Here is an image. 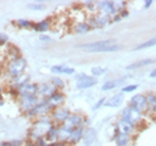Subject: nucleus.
<instances>
[{
    "label": "nucleus",
    "mask_w": 156,
    "mask_h": 146,
    "mask_svg": "<svg viewBox=\"0 0 156 146\" xmlns=\"http://www.w3.org/2000/svg\"><path fill=\"white\" fill-rule=\"evenodd\" d=\"M134 129H135V126L131 125V124H129V123H126V121L121 120V121H119V123H117V132H119V133L130 136L131 133L134 132Z\"/></svg>",
    "instance_id": "obj_15"
},
{
    "label": "nucleus",
    "mask_w": 156,
    "mask_h": 146,
    "mask_svg": "<svg viewBox=\"0 0 156 146\" xmlns=\"http://www.w3.org/2000/svg\"><path fill=\"white\" fill-rule=\"evenodd\" d=\"M124 102V94L120 93V94H116L113 97H111L108 100H105L104 103L107 107H119L121 103Z\"/></svg>",
    "instance_id": "obj_19"
},
{
    "label": "nucleus",
    "mask_w": 156,
    "mask_h": 146,
    "mask_svg": "<svg viewBox=\"0 0 156 146\" xmlns=\"http://www.w3.org/2000/svg\"><path fill=\"white\" fill-rule=\"evenodd\" d=\"M48 100V103H50V106L52 107V110H55L57 108V107H61V104L65 102V95L61 93V91H56L53 95H51L50 98L47 99Z\"/></svg>",
    "instance_id": "obj_11"
},
{
    "label": "nucleus",
    "mask_w": 156,
    "mask_h": 146,
    "mask_svg": "<svg viewBox=\"0 0 156 146\" xmlns=\"http://www.w3.org/2000/svg\"><path fill=\"white\" fill-rule=\"evenodd\" d=\"M83 133H85V129L83 126H77V128H74L72 130V134H70V138H69V142L72 145H74L77 142H80V141L82 140V137H83Z\"/></svg>",
    "instance_id": "obj_14"
},
{
    "label": "nucleus",
    "mask_w": 156,
    "mask_h": 146,
    "mask_svg": "<svg viewBox=\"0 0 156 146\" xmlns=\"http://www.w3.org/2000/svg\"><path fill=\"white\" fill-rule=\"evenodd\" d=\"M115 140H116L117 146H128L129 141H130V137H129L128 134H122V133H119V132H117Z\"/></svg>",
    "instance_id": "obj_25"
},
{
    "label": "nucleus",
    "mask_w": 156,
    "mask_h": 146,
    "mask_svg": "<svg viewBox=\"0 0 156 146\" xmlns=\"http://www.w3.org/2000/svg\"><path fill=\"white\" fill-rule=\"evenodd\" d=\"M104 102H105V99H100L99 102H98V103L94 106V107H92V108H94V110H98V108H99V107L101 106V104H103L104 103Z\"/></svg>",
    "instance_id": "obj_38"
},
{
    "label": "nucleus",
    "mask_w": 156,
    "mask_h": 146,
    "mask_svg": "<svg viewBox=\"0 0 156 146\" xmlns=\"http://www.w3.org/2000/svg\"><path fill=\"white\" fill-rule=\"evenodd\" d=\"M155 60L154 59H143V60H140V61H136L134 63V64H130L126 67V69L128 71H133V69H138V68L140 67H146V65H148V64H152Z\"/></svg>",
    "instance_id": "obj_24"
},
{
    "label": "nucleus",
    "mask_w": 156,
    "mask_h": 146,
    "mask_svg": "<svg viewBox=\"0 0 156 146\" xmlns=\"http://www.w3.org/2000/svg\"><path fill=\"white\" fill-rule=\"evenodd\" d=\"M26 146H38V145H37V142H34V141H30V140H29L27 142H26Z\"/></svg>",
    "instance_id": "obj_40"
},
{
    "label": "nucleus",
    "mask_w": 156,
    "mask_h": 146,
    "mask_svg": "<svg viewBox=\"0 0 156 146\" xmlns=\"http://www.w3.org/2000/svg\"><path fill=\"white\" fill-rule=\"evenodd\" d=\"M0 99H3V87L0 85Z\"/></svg>",
    "instance_id": "obj_43"
},
{
    "label": "nucleus",
    "mask_w": 156,
    "mask_h": 146,
    "mask_svg": "<svg viewBox=\"0 0 156 146\" xmlns=\"http://www.w3.org/2000/svg\"><path fill=\"white\" fill-rule=\"evenodd\" d=\"M57 133H58V125H52L51 129L48 130L47 134L44 136V140L55 142V141H57Z\"/></svg>",
    "instance_id": "obj_23"
},
{
    "label": "nucleus",
    "mask_w": 156,
    "mask_h": 146,
    "mask_svg": "<svg viewBox=\"0 0 156 146\" xmlns=\"http://www.w3.org/2000/svg\"><path fill=\"white\" fill-rule=\"evenodd\" d=\"M146 100H147V108L151 111H156V97L150 94L148 97H146Z\"/></svg>",
    "instance_id": "obj_28"
},
{
    "label": "nucleus",
    "mask_w": 156,
    "mask_h": 146,
    "mask_svg": "<svg viewBox=\"0 0 156 146\" xmlns=\"http://www.w3.org/2000/svg\"><path fill=\"white\" fill-rule=\"evenodd\" d=\"M57 91V87L48 82V84H42L38 86V97H41L42 99H48L51 95H53Z\"/></svg>",
    "instance_id": "obj_7"
},
{
    "label": "nucleus",
    "mask_w": 156,
    "mask_h": 146,
    "mask_svg": "<svg viewBox=\"0 0 156 146\" xmlns=\"http://www.w3.org/2000/svg\"><path fill=\"white\" fill-rule=\"evenodd\" d=\"M14 24H16L18 27H21V29L33 27V22H31V21H29V20H25V18H20V20H17Z\"/></svg>",
    "instance_id": "obj_29"
},
{
    "label": "nucleus",
    "mask_w": 156,
    "mask_h": 146,
    "mask_svg": "<svg viewBox=\"0 0 156 146\" xmlns=\"http://www.w3.org/2000/svg\"><path fill=\"white\" fill-rule=\"evenodd\" d=\"M90 25L87 22H77L74 26H73V31L77 34H86L90 30Z\"/></svg>",
    "instance_id": "obj_22"
},
{
    "label": "nucleus",
    "mask_w": 156,
    "mask_h": 146,
    "mask_svg": "<svg viewBox=\"0 0 156 146\" xmlns=\"http://www.w3.org/2000/svg\"><path fill=\"white\" fill-rule=\"evenodd\" d=\"M105 72H107V68H104V67H94L91 69V73L94 76H101V75H104Z\"/></svg>",
    "instance_id": "obj_31"
},
{
    "label": "nucleus",
    "mask_w": 156,
    "mask_h": 146,
    "mask_svg": "<svg viewBox=\"0 0 156 146\" xmlns=\"http://www.w3.org/2000/svg\"><path fill=\"white\" fill-rule=\"evenodd\" d=\"M98 8L103 12V16H112V14H117V11L112 2H101L98 3Z\"/></svg>",
    "instance_id": "obj_12"
},
{
    "label": "nucleus",
    "mask_w": 156,
    "mask_h": 146,
    "mask_svg": "<svg viewBox=\"0 0 156 146\" xmlns=\"http://www.w3.org/2000/svg\"><path fill=\"white\" fill-rule=\"evenodd\" d=\"M38 86L37 84L33 82H26L22 86H20L17 91H18V97L20 95H38Z\"/></svg>",
    "instance_id": "obj_10"
},
{
    "label": "nucleus",
    "mask_w": 156,
    "mask_h": 146,
    "mask_svg": "<svg viewBox=\"0 0 156 146\" xmlns=\"http://www.w3.org/2000/svg\"><path fill=\"white\" fill-rule=\"evenodd\" d=\"M33 27L37 31H41V33L47 31V29L50 27V20H43L41 22H38L37 25H34V24H33Z\"/></svg>",
    "instance_id": "obj_26"
},
{
    "label": "nucleus",
    "mask_w": 156,
    "mask_h": 146,
    "mask_svg": "<svg viewBox=\"0 0 156 146\" xmlns=\"http://www.w3.org/2000/svg\"><path fill=\"white\" fill-rule=\"evenodd\" d=\"M130 107H133L134 110H136L138 112L142 114L143 111L147 110V100H146V97L144 95H134L131 97L130 99Z\"/></svg>",
    "instance_id": "obj_8"
},
{
    "label": "nucleus",
    "mask_w": 156,
    "mask_h": 146,
    "mask_svg": "<svg viewBox=\"0 0 156 146\" xmlns=\"http://www.w3.org/2000/svg\"><path fill=\"white\" fill-rule=\"evenodd\" d=\"M51 84L55 85L57 87V90H58V89H61V87L64 86V81H62L61 78H58V77H53L52 81H51Z\"/></svg>",
    "instance_id": "obj_32"
},
{
    "label": "nucleus",
    "mask_w": 156,
    "mask_h": 146,
    "mask_svg": "<svg viewBox=\"0 0 156 146\" xmlns=\"http://www.w3.org/2000/svg\"><path fill=\"white\" fill-rule=\"evenodd\" d=\"M0 146H3V142H0Z\"/></svg>",
    "instance_id": "obj_45"
},
{
    "label": "nucleus",
    "mask_w": 156,
    "mask_h": 146,
    "mask_svg": "<svg viewBox=\"0 0 156 146\" xmlns=\"http://www.w3.org/2000/svg\"><path fill=\"white\" fill-rule=\"evenodd\" d=\"M9 41V38L5 33H0V47H3V46H5L7 43Z\"/></svg>",
    "instance_id": "obj_33"
},
{
    "label": "nucleus",
    "mask_w": 156,
    "mask_h": 146,
    "mask_svg": "<svg viewBox=\"0 0 156 146\" xmlns=\"http://www.w3.org/2000/svg\"><path fill=\"white\" fill-rule=\"evenodd\" d=\"M87 77H89V76L85 75V73H80V75H76V80H77V82H80V81L86 80Z\"/></svg>",
    "instance_id": "obj_36"
},
{
    "label": "nucleus",
    "mask_w": 156,
    "mask_h": 146,
    "mask_svg": "<svg viewBox=\"0 0 156 146\" xmlns=\"http://www.w3.org/2000/svg\"><path fill=\"white\" fill-rule=\"evenodd\" d=\"M27 8L33 9V11H43L46 8V5L43 3H30V4H27Z\"/></svg>",
    "instance_id": "obj_30"
},
{
    "label": "nucleus",
    "mask_w": 156,
    "mask_h": 146,
    "mask_svg": "<svg viewBox=\"0 0 156 146\" xmlns=\"http://www.w3.org/2000/svg\"><path fill=\"white\" fill-rule=\"evenodd\" d=\"M95 138H96V130L94 128H87L83 133V137H82L85 146H90L95 141Z\"/></svg>",
    "instance_id": "obj_17"
},
{
    "label": "nucleus",
    "mask_w": 156,
    "mask_h": 146,
    "mask_svg": "<svg viewBox=\"0 0 156 146\" xmlns=\"http://www.w3.org/2000/svg\"><path fill=\"white\" fill-rule=\"evenodd\" d=\"M3 146H22L21 141L20 140H13V141H7V142H3Z\"/></svg>",
    "instance_id": "obj_35"
},
{
    "label": "nucleus",
    "mask_w": 156,
    "mask_h": 146,
    "mask_svg": "<svg viewBox=\"0 0 156 146\" xmlns=\"http://www.w3.org/2000/svg\"><path fill=\"white\" fill-rule=\"evenodd\" d=\"M51 111H52V107L50 106V103H48V100L47 99H42V100H39L38 103L34 106V108H31L26 115L29 116V118L41 119V118H46Z\"/></svg>",
    "instance_id": "obj_4"
},
{
    "label": "nucleus",
    "mask_w": 156,
    "mask_h": 146,
    "mask_svg": "<svg viewBox=\"0 0 156 146\" xmlns=\"http://www.w3.org/2000/svg\"><path fill=\"white\" fill-rule=\"evenodd\" d=\"M82 121H83V119H82L81 115H72L68 118V120L65 121L64 124H66L68 126H70V128H77V126H81L82 125Z\"/></svg>",
    "instance_id": "obj_18"
},
{
    "label": "nucleus",
    "mask_w": 156,
    "mask_h": 146,
    "mask_svg": "<svg viewBox=\"0 0 156 146\" xmlns=\"http://www.w3.org/2000/svg\"><path fill=\"white\" fill-rule=\"evenodd\" d=\"M96 82H98V81H96L95 77H91V76H89L86 80L77 82V87H78V89H89V87H91V86L96 85Z\"/></svg>",
    "instance_id": "obj_20"
},
{
    "label": "nucleus",
    "mask_w": 156,
    "mask_h": 146,
    "mask_svg": "<svg viewBox=\"0 0 156 146\" xmlns=\"http://www.w3.org/2000/svg\"><path fill=\"white\" fill-rule=\"evenodd\" d=\"M154 46H156V37L155 38H152V39H150V41H147V42H144V43H140V45H138L136 46L134 50H144V48H150V47H154Z\"/></svg>",
    "instance_id": "obj_27"
},
{
    "label": "nucleus",
    "mask_w": 156,
    "mask_h": 146,
    "mask_svg": "<svg viewBox=\"0 0 156 146\" xmlns=\"http://www.w3.org/2000/svg\"><path fill=\"white\" fill-rule=\"evenodd\" d=\"M151 4H152V2H151V0H146V3H144V8H148Z\"/></svg>",
    "instance_id": "obj_42"
},
{
    "label": "nucleus",
    "mask_w": 156,
    "mask_h": 146,
    "mask_svg": "<svg viewBox=\"0 0 156 146\" xmlns=\"http://www.w3.org/2000/svg\"><path fill=\"white\" fill-rule=\"evenodd\" d=\"M3 104H4V100H3V99H0V107H2Z\"/></svg>",
    "instance_id": "obj_44"
},
{
    "label": "nucleus",
    "mask_w": 156,
    "mask_h": 146,
    "mask_svg": "<svg viewBox=\"0 0 156 146\" xmlns=\"http://www.w3.org/2000/svg\"><path fill=\"white\" fill-rule=\"evenodd\" d=\"M53 125L52 120L48 118H41L37 119V121L33 124V126L29 130V138L30 141L35 142L39 138H44V136L47 134V132L51 129V126Z\"/></svg>",
    "instance_id": "obj_2"
},
{
    "label": "nucleus",
    "mask_w": 156,
    "mask_h": 146,
    "mask_svg": "<svg viewBox=\"0 0 156 146\" xmlns=\"http://www.w3.org/2000/svg\"><path fill=\"white\" fill-rule=\"evenodd\" d=\"M140 119H142V114L138 112L136 110H134L133 107H126V108L122 111V121H126V123H129L131 125L138 124Z\"/></svg>",
    "instance_id": "obj_6"
},
{
    "label": "nucleus",
    "mask_w": 156,
    "mask_h": 146,
    "mask_svg": "<svg viewBox=\"0 0 156 146\" xmlns=\"http://www.w3.org/2000/svg\"><path fill=\"white\" fill-rule=\"evenodd\" d=\"M26 64L27 63L22 56L18 57V59H14V60H9V61H7V64L4 65V75L11 80L17 78V77L23 75V72L26 69Z\"/></svg>",
    "instance_id": "obj_3"
},
{
    "label": "nucleus",
    "mask_w": 156,
    "mask_h": 146,
    "mask_svg": "<svg viewBox=\"0 0 156 146\" xmlns=\"http://www.w3.org/2000/svg\"><path fill=\"white\" fill-rule=\"evenodd\" d=\"M69 116H70V112L66 108H64V107H57V108L52 111V120L58 124H64Z\"/></svg>",
    "instance_id": "obj_9"
},
{
    "label": "nucleus",
    "mask_w": 156,
    "mask_h": 146,
    "mask_svg": "<svg viewBox=\"0 0 156 146\" xmlns=\"http://www.w3.org/2000/svg\"><path fill=\"white\" fill-rule=\"evenodd\" d=\"M125 78H116V80H111V81H107L105 84L101 86V90L103 91H108V90H112L115 89V87H117L119 85H121L124 82Z\"/></svg>",
    "instance_id": "obj_21"
},
{
    "label": "nucleus",
    "mask_w": 156,
    "mask_h": 146,
    "mask_svg": "<svg viewBox=\"0 0 156 146\" xmlns=\"http://www.w3.org/2000/svg\"><path fill=\"white\" fill-rule=\"evenodd\" d=\"M41 41H43V42H51L52 39H51V38H50V37H46V35H42V37H41Z\"/></svg>",
    "instance_id": "obj_39"
},
{
    "label": "nucleus",
    "mask_w": 156,
    "mask_h": 146,
    "mask_svg": "<svg viewBox=\"0 0 156 146\" xmlns=\"http://www.w3.org/2000/svg\"><path fill=\"white\" fill-rule=\"evenodd\" d=\"M81 50H87L90 52H115L120 51L122 46L119 43H115L113 41H99L92 43H83V45L77 46Z\"/></svg>",
    "instance_id": "obj_1"
},
{
    "label": "nucleus",
    "mask_w": 156,
    "mask_h": 146,
    "mask_svg": "<svg viewBox=\"0 0 156 146\" xmlns=\"http://www.w3.org/2000/svg\"><path fill=\"white\" fill-rule=\"evenodd\" d=\"M52 146H68L65 142H62V141H55V142H51Z\"/></svg>",
    "instance_id": "obj_37"
},
{
    "label": "nucleus",
    "mask_w": 156,
    "mask_h": 146,
    "mask_svg": "<svg viewBox=\"0 0 156 146\" xmlns=\"http://www.w3.org/2000/svg\"><path fill=\"white\" fill-rule=\"evenodd\" d=\"M68 146H73V145H68Z\"/></svg>",
    "instance_id": "obj_46"
},
{
    "label": "nucleus",
    "mask_w": 156,
    "mask_h": 146,
    "mask_svg": "<svg viewBox=\"0 0 156 146\" xmlns=\"http://www.w3.org/2000/svg\"><path fill=\"white\" fill-rule=\"evenodd\" d=\"M136 87H138V85H128V86H124L121 93H122V94H124V93H130V91L136 90Z\"/></svg>",
    "instance_id": "obj_34"
},
{
    "label": "nucleus",
    "mask_w": 156,
    "mask_h": 146,
    "mask_svg": "<svg viewBox=\"0 0 156 146\" xmlns=\"http://www.w3.org/2000/svg\"><path fill=\"white\" fill-rule=\"evenodd\" d=\"M109 21H111V18L108 16H103V14H101V16L92 17L89 22V25H90V27H103Z\"/></svg>",
    "instance_id": "obj_13"
},
{
    "label": "nucleus",
    "mask_w": 156,
    "mask_h": 146,
    "mask_svg": "<svg viewBox=\"0 0 156 146\" xmlns=\"http://www.w3.org/2000/svg\"><path fill=\"white\" fill-rule=\"evenodd\" d=\"M17 102H18L20 110H21L22 112L27 114L39 102V97L38 95H20L17 98Z\"/></svg>",
    "instance_id": "obj_5"
},
{
    "label": "nucleus",
    "mask_w": 156,
    "mask_h": 146,
    "mask_svg": "<svg viewBox=\"0 0 156 146\" xmlns=\"http://www.w3.org/2000/svg\"><path fill=\"white\" fill-rule=\"evenodd\" d=\"M150 77H151V78H155V77H156V68L150 73Z\"/></svg>",
    "instance_id": "obj_41"
},
{
    "label": "nucleus",
    "mask_w": 156,
    "mask_h": 146,
    "mask_svg": "<svg viewBox=\"0 0 156 146\" xmlns=\"http://www.w3.org/2000/svg\"><path fill=\"white\" fill-rule=\"evenodd\" d=\"M51 72L57 73V75H74V68L64 64H58V65H53L51 68Z\"/></svg>",
    "instance_id": "obj_16"
}]
</instances>
